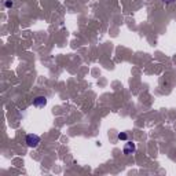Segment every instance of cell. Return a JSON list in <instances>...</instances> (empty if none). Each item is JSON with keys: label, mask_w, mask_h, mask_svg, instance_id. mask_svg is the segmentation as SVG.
<instances>
[{"label": "cell", "mask_w": 176, "mask_h": 176, "mask_svg": "<svg viewBox=\"0 0 176 176\" xmlns=\"http://www.w3.org/2000/svg\"><path fill=\"white\" fill-rule=\"evenodd\" d=\"M25 142H26V144H28L29 147H32V149L33 147H37L40 143V136L36 134H29L28 136H26Z\"/></svg>", "instance_id": "cell-1"}, {"label": "cell", "mask_w": 176, "mask_h": 176, "mask_svg": "<svg viewBox=\"0 0 176 176\" xmlns=\"http://www.w3.org/2000/svg\"><path fill=\"white\" fill-rule=\"evenodd\" d=\"M46 105H47L46 96H41V95H40V96H36V98L33 99V106H35V108H44Z\"/></svg>", "instance_id": "cell-2"}, {"label": "cell", "mask_w": 176, "mask_h": 176, "mask_svg": "<svg viewBox=\"0 0 176 176\" xmlns=\"http://www.w3.org/2000/svg\"><path fill=\"white\" fill-rule=\"evenodd\" d=\"M135 150H136V146H135V143H132V142H127L124 146V154H127V156H129V154L135 153Z\"/></svg>", "instance_id": "cell-3"}, {"label": "cell", "mask_w": 176, "mask_h": 176, "mask_svg": "<svg viewBox=\"0 0 176 176\" xmlns=\"http://www.w3.org/2000/svg\"><path fill=\"white\" fill-rule=\"evenodd\" d=\"M117 138H118V139H120V140H127V139H128V135L125 134V132H120Z\"/></svg>", "instance_id": "cell-4"}, {"label": "cell", "mask_w": 176, "mask_h": 176, "mask_svg": "<svg viewBox=\"0 0 176 176\" xmlns=\"http://www.w3.org/2000/svg\"><path fill=\"white\" fill-rule=\"evenodd\" d=\"M161 2L165 4H171V3H173V2H176V0H161Z\"/></svg>", "instance_id": "cell-5"}, {"label": "cell", "mask_w": 176, "mask_h": 176, "mask_svg": "<svg viewBox=\"0 0 176 176\" xmlns=\"http://www.w3.org/2000/svg\"><path fill=\"white\" fill-rule=\"evenodd\" d=\"M6 7H13V2H6Z\"/></svg>", "instance_id": "cell-6"}]
</instances>
